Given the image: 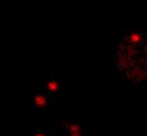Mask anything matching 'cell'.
<instances>
[{
	"label": "cell",
	"instance_id": "cell-3",
	"mask_svg": "<svg viewBox=\"0 0 147 136\" xmlns=\"http://www.w3.org/2000/svg\"><path fill=\"white\" fill-rule=\"evenodd\" d=\"M44 87H45L46 92L49 94L58 93L59 91H60V84H59V82L55 81V80H49V81H46Z\"/></svg>",
	"mask_w": 147,
	"mask_h": 136
},
{
	"label": "cell",
	"instance_id": "cell-1",
	"mask_svg": "<svg viewBox=\"0 0 147 136\" xmlns=\"http://www.w3.org/2000/svg\"><path fill=\"white\" fill-rule=\"evenodd\" d=\"M62 130L66 136H89L77 123H65L62 126Z\"/></svg>",
	"mask_w": 147,
	"mask_h": 136
},
{
	"label": "cell",
	"instance_id": "cell-4",
	"mask_svg": "<svg viewBox=\"0 0 147 136\" xmlns=\"http://www.w3.org/2000/svg\"><path fill=\"white\" fill-rule=\"evenodd\" d=\"M30 136H53V134L46 133V132H43V131H40V130H36L34 132H32L30 134Z\"/></svg>",
	"mask_w": 147,
	"mask_h": 136
},
{
	"label": "cell",
	"instance_id": "cell-2",
	"mask_svg": "<svg viewBox=\"0 0 147 136\" xmlns=\"http://www.w3.org/2000/svg\"><path fill=\"white\" fill-rule=\"evenodd\" d=\"M32 104L36 109L43 110L46 109L49 105V97L46 94H36L33 98H32Z\"/></svg>",
	"mask_w": 147,
	"mask_h": 136
}]
</instances>
